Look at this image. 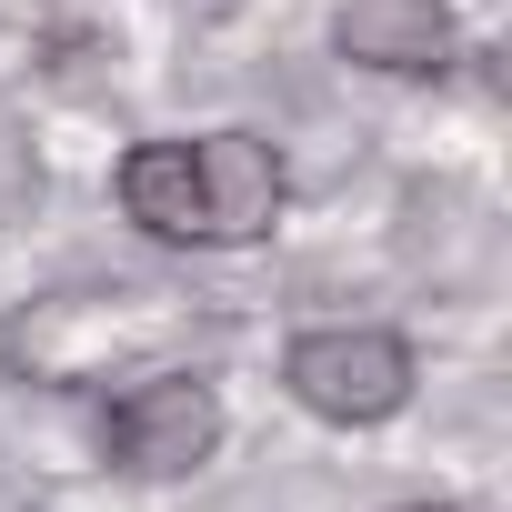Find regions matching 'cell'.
Returning <instances> with one entry per match:
<instances>
[{"label": "cell", "mask_w": 512, "mask_h": 512, "mask_svg": "<svg viewBox=\"0 0 512 512\" xmlns=\"http://www.w3.org/2000/svg\"><path fill=\"white\" fill-rule=\"evenodd\" d=\"M282 392L312 422H332V432H372V422H392L422 392V352L392 322H312L282 352Z\"/></svg>", "instance_id": "6da1fadb"}, {"label": "cell", "mask_w": 512, "mask_h": 512, "mask_svg": "<svg viewBox=\"0 0 512 512\" xmlns=\"http://www.w3.org/2000/svg\"><path fill=\"white\" fill-rule=\"evenodd\" d=\"M221 452V392L211 372H151L101 412V462L131 482H191Z\"/></svg>", "instance_id": "7a4b0ae2"}, {"label": "cell", "mask_w": 512, "mask_h": 512, "mask_svg": "<svg viewBox=\"0 0 512 512\" xmlns=\"http://www.w3.org/2000/svg\"><path fill=\"white\" fill-rule=\"evenodd\" d=\"M201 161V251H251V241H272L282 231V201H292V171L262 131H201L191 141Z\"/></svg>", "instance_id": "3957f363"}, {"label": "cell", "mask_w": 512, "mask_h": 512, "mask_svg": "<svg viewBox=\"0 0 512 512\" xmlns=\"http://www.w3.org/2000/svg\"><path fill=\"white\" fill-rule=\"evenodd\" d=\"M332 51L352 71H372V81H442L462 31H452V0H342Z\"/></svg>", "instance_id": "277c9868"}, {"label": "cell", "mask_w": 512, "mask_h": 512, "mask_svg": "<svg viewBox=\"0 0 512 512\" xmlns=\"http://www.w3.org/2000/svg\"><path fill=\"white\" fill-rule=\"evenodd\" d=\"M111 191H121V221L141 231V241H161V251H201V161H191V141H131L121 151V171H111Z\"/></svg>", "instance_id": "5b68a950"}, {"label": "cell", "mask_w": 512, "mask_h": 512, "mask_svg": "<svg viewBox=\"0 0 512 512\" xmlns=\"http://www.w3.org/2000/svg\"><path fill=\"white\" fill-rule=\"evenodd\" d=\"M412 512H462V502H412Z\"/></svg>", "instance_id": "8992f818"}]
</instances>
